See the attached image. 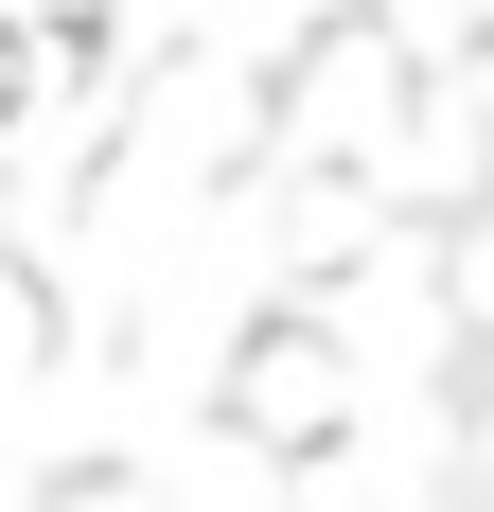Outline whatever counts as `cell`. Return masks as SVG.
Returning <instances> with one entry per match:
<instances>
[{
	"mask_svg": "<svg viewBox=\"0 0 494 512\" xmlns=\"http://www.w3.org/2000/svg\"><path fill=\"white\" fill-rule=\"evenodd\" d=\"M230 424H247V442H283V460H318V442L353 424V354L318 336V318L247 336V371H230Z\"/></svg>",
	"mask_w": 494,
	"mask_h": 512,
	"instance_id": "6da1fadb",
	"label": "cell"
},
{
	"mask_svg": "<svg viewBox=\"0 0 494 512\" xmlns=\"http://www.w3.org/2000/svg\"><path fill=\"white\" fill-rule=\"evenodd\" d=\"M53 512H159V495H142V477H71Z\"/></svg>",
	"mask_w": 494,
	"mask_h": 512,
	"instance_id": "7a4b0ae2",
	"label": "cell"
}]
</instances>
